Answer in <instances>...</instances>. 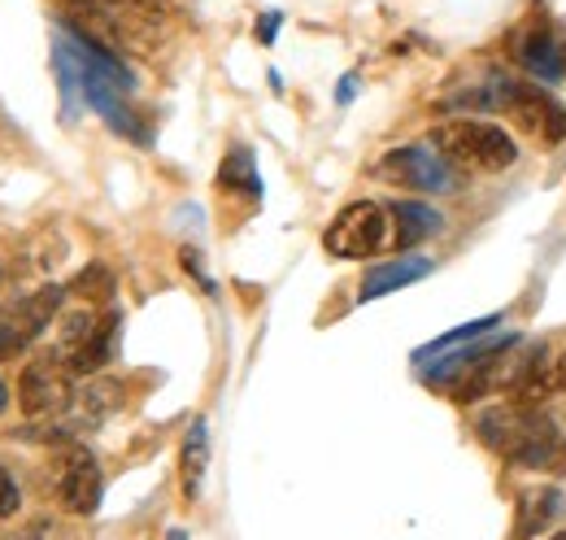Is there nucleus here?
<instances>
[{
  "instance_id": "423d86ee",
  "label": "nucleus",
  "mask_w": 566,
  "mask_h": 540,
  "mask_svg": "<svg viewBox=\"0 0 566 540\" xmlns=\"http://www.w3.org/2000/svg\"><path fill=\"white\" fill-rule=\"evenodd\" d=\"M501 105L510 110V118L541 144H563L566 139V110L541 87H505Z\"/></svg>"
},
{
  "instance_id": "412c9836",
  "label": "nucleus",
  "mask_w": 566,
  "mask_h": 540,
  "mask_svg": "<svg viewBox=\"0 0 566 540\" xmlns=\"http://www.w3.org/2000/svg\"><path fill=\"white\" fill-rule=\"evenodd\" d=\"M549 540H566V532H563V537H549Z\"/></svg>"
},
{
  "instance_id": "aec40b11",
  "label": "nucleus",
  "mask_w": 566,
  "mask_h": 540,
  "mask_svg": "<svg viewBox=\"0 0 566 540\" xmlns=\"http://www.w3.org/2000/svg\"><path fill=\"white\" fill-rule=\"evenodd\" d=\"M4 405H9V397H4V384H0V409H4Z\"/></svg>"
},
{
  "instance_id": "6e6552de",
  "label": "nucleus",
  "mask_w": 566,
  "mask_h": 540,
  "mask_svg": "<svg viewBox=\"0 0 566 540\" xmlns=\"http://www.w3.org/2000/svg\"><path fill=\"white\" fill-rule=\"evenodd\" d=\"M57 497H62V506L74 510V515H92L101 506V467H96V458L83 445L66 449V458H62Z\"/></svg>"
},
{
  "instance_id": "ddd939ff",
  "label": "nucleus",
  "mask_w": 566,
  "mask_h": 540,
  "mask_svg": "<svg viewBox=\"0 0 566 540\" xmlns=\"http://www.w3.org/2000/svg\"><path fill=\"white\" fill-rule=\"evenodd\" d=\"M518 62L532 70V74H541V79L554 83V79L563 74V49L554 44L549 31H532V35L518 40Z\"/></svg>"
},
{
  "instance_id": "9b49d317",
  "label": "nucleus",
  "mask_w": 566,
  "mask_h": 540,
  "mask_svg": "<svg viewBox=\"0 0 566 540\" xmlns=\"http://www.w3.org/2000/svg\"><path fill=\"white\" fill-rule=\"evenodd\" d=\"M392 227H397V245L415 249V245H423L427 236H436L444 227V218L423 201H397L392 205Z\"/></svg>"
},
{
  "instance_id": "0eeeda50",
  "label": "nucleus",
  "mask_w": 566,
  "mask_h": 540,
  "mask_svg": "<svg viewBox=\"0 0 566 540\" xmlns=\"http://www.w3.org/2000/svg\"><path fill=\"white\" fill-rule=\"evenodd\" d=\"M379 179L397 184V188H419V193H440L449 188V170L436 153L427 148H392L379 162Z\"/></svg>"
},
{
  "instance_id": "1a4fd4ad",
  "label": "nucleus",
  "mask_w": 566,
  "mask_h": 540,
  "mask_svg": "<svg viewBox=\"0 0 566 540\" xmlns=\"http://www.w3.org/2000/svg\"><path fill=\"white\" fill-rule=\"evenodd\" d=\"M563 510H566V497L558 492V488H527V492L518 497V523H514V537L518 540L541 537Z\"/></svg>"
},
{
  "instance_id": "f257e3e1",
  "label": "nucleus",
  "mask_w": 566,
  "mask_h": 540,
  "mask_svg": "<svg viewBox=\"0 0 566 540\" xmlns=\"http://www.w3.org/2000/svg\"><path fill=\"white\" fill-rule=\"evenodd\" d=\"M484 445L505 454L518 467L532 471H554L566 475V436L554 427V418L532 402H505L493 405L475 418Z\"/></svg>"
},
{
  "instance_id": "6ab92c4d",
  "label": "nucleus",
  "mask_w": 566,
  "mask_h": 540,
  "mask_svg": "<svg viewBox=\"0 0 566 540\" xmlns=\"http://www.w3.org/2000/svg\"><path fill=\"white\" fill-rule=\"evenodd\" d=\"M554 380H558V388L566 393V357H558V371H554Z\"/></svg>"
},
{
  "instance_id": "f8f14e48",
  "label": "nucleus",
  "mask_w": 566,
  "mask_h": 540,
  "mask_svg": "<svg viewBox=\"0 0 566 540\" xmlns=\"http://www.w3.org/2000/svg\"><path fill=\"white\" fill-rule=\"evenodd\" d=\"M118 402H123L118 384H109V380H96V384H87L83 393H74L71 427H96L101 418H109V414L118 409Z\"/></svg>"
},
{
  "instance_id": "7ed1b4c3",
  "label": "nucleus",
  "mask_w": 566,
  "mask_h": 540,
  "mask_svg": "<svg viewBox=\"0 0 566 540\" xmlns=\"http://www.w3.org/2000/svg\"><path fill=\"white\" fill-rule=\"evenodd\" d=\"M71 375L74 371L66 366L62 353L35 357V362L22 371V380H18V402H22V409H27L31 418H49V414L71 409V402H74Z\"/></svg>"
},
{
  "instance_id": "39448f33",
  "label": "nucleus",
  "mask_w": 566,
  "mask_h": 540,
  "mask_svg": "<svg viewBox=\"0 0 566 540\" xmlns=\"http://www.w3.org/2000/svg\"><path fill=\"white\" fill-rule=\"evenodd\" d=\"M57 310H62V288H57V283L31 292L27 301L4 305V310H0V357L22 353L31 340L57 319Z\"/></svg>"
},
{
  "instance_id": "f3484780",
  "label": "nucleus",
  "mask_w": 566,
  "mask_h": 540,
  "mask_svg": "<svg viewBox=\"0 0 566 540\" xmlns=\"http://www.w3.org/2000/svg\"><path fill=\"white\" fill-rule=\"evenodd\" d=\"M18 501H22V497H18V484H13L9 471L0 467V519H9V515L18 510Z\"/></svg>"
},
{
  "instance_id": "f03ea898",
  "label": "nucleus",
  "mask_w": 566,
  "mask_h": 540,
  "mask_svg": "<svg viewBox=\"0 0 566 540\" xmlns=\"http://www.w3.org/2000/svg\"><path fill=\"white\" fill-rule=\"evenodd\" d=\"M436 148H440V157L467 162L480 170H505L518 157L514 139L493 123H444V127H436Z\"/></svg>"
},
{
  "instance_id": "20e7f679",
  "label": "nucleus",
  "mask_w": 566,
  "mask_h": 540,
  "mask_svg": "<svg viewBox=\"0 0 566 540\" xmlns=\"http://www.w3.org/2000/svg\"><path fill=\"white\" fill-rule=\"evenodd\" d=\"M384 240H388V218H384L379 205L370 201L345 205L336 214V222L327 227V236H323L327 253H336V258H370V253L384 249Z\"/></svg>"
},
{
  "instance_id": "a211bd4d",
  "label": "nucleus",
  "mask_w": 566,
  "mask_h": 540,
  "mask_svg": "<svg viewBox=\"0 0 566 540\" xmlns=\"http://www.w3.org/2000/svg\"><path fill=\"white\" fill-rule=\"evenodd\" d=\"M275 22H280L275 13H271V18H262V40H271V35H275Z\"/></svg>"
},
{
  "instance_id": "9d476101",
  "label": "nucleus",
  "mask_w": 566,
  "mask_h": 540,
  "mask_svg": "<svg viewBox=\"0 0 566 540\" xmlns=\"http://www.w3.org/2000/svg\"><path fill=\"white\" fill-rule=\"evenodd\" d=\"M423 274H431V262L410 253V258H397V262H384V267H370L361 279V301H375L384 292H397L406 283H419Z\"/></svg>"
},
{
  "instance_id": "dca6fc26",
  "label": "nucleus",
  "mask_w": 566,
  "mask_h": 540,
  "mask_svg": "<svg viewBox=\"0 0 566 540\" xmlns=\"http://www.w3.org/2000/svg\"><path fill=\"white\" fill-rule=\"evenodd\" d=\"M74 297H83V301H92V305H105V301H114V270L105 267V262H92V267H83L74 274L71 283Z\"/></svg>"
},
{
  "instance_id": "4468645a",
  "label": "nucleus",
  "mask_w": 566,
  "mask_h": 540,
  "mask_svg": "<svg viewBox=\"0 0 566 540\" xmlns=\"http://www.w3.org/2000/svg\"><path fill=\"white\" fill-rule=\"evenodd\" d=\"M218 184L231 188V193H244V197H262V179H258V166H253V153L249 148H231L222 170H218Z\"/></svg>"
},
{
  "instance_id": "2eb2a0df",
  "label": "nucleus",
  "mask_w": 566,
  "mask_h": 540,
  "mask_svg": "<svg viewBox=\"0 0 566 540\" xmlns=\"http://www.w3.org/2000/svg\"><path fill=\"white\" fill-rule=\"evenodd\" d=\"M210 463V440H206V423H192L188 440H184V492L197 497L201 492V475Z\"/></svg>"
}]
</instances>
